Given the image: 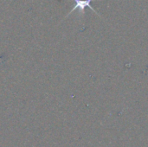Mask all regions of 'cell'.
<instances>
[{"label": "cell", "instance_id": "cell-1", "mask_svg": "<svg viewBox=\"0 0 148 147\" xmlns=\"http://www.w3.org/2000/svg\"><path fill=\"white\" fill-rule=\"evenodd\" d=\"M92 1H95V0H75V7L71 10V11L69 12V14H70V13H72L73 11H75L76 9H79L82 12H83V11H84V9H85L86 7H89V8H90L94 12H95L97 15H99V16H100V14H99V13H97V11L93 8V6H91L90 3H91Z\"/></svg>", "mask_w": 148, "mask_h": 147}]
</instances>
